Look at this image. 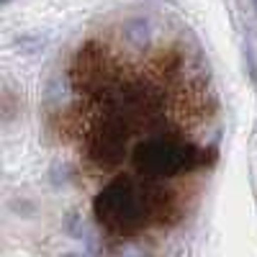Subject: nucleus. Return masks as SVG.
Wrapping results in <instances>:
<instances>
[{"instance_id": "obj_1", "label": "nucleus", "mask_w": 257, "mask_h": 257, "mask_svg": "<svg viewBox=\"0 0 257 257\" xmlns=\"http://www.w3.org/2000/svg\"><path fill=\"white\" fill-rule=\"evenodd\" d=\"M167 201V193L149 188L132 175H118L93 198V216L111 234H134L155 219H165Z\"/></svg>"}, {"instance_id": "obj_2", "label": "nucleus", "mask_w": 257, "mask_h": 257, "mask_svg": "<svg viewBox=\"0 0 257 257\" xmlns=\"http://www.w3.org/2000/svg\"><path fill=\"white\" fill-rule=\"evenodd\" d=\"M203 162H206L203 149H198L196 144H190L180 137H167V134H157L139 142L132 152L134 170L142 178H152V180L193 173Z\"/></svg>"}, {"instance_id": "obj_3", "label": "nucleus", "mask_w": 257, "mask_h": 257, "mask_svg": "<svg viewBox=\"0 0 257 257\" xmlns=\"http://www.w3.org/2000/svg\"><path fill=\"white\" fill-rule=\"evenodd\" d=\"M123 39L134 49L144 52L149 47V41H152V24H149L147 18H132V21H126V24H123Z\"/></svg>"}, {"instance_id": "obj_4", "label": "nucleus", "mask_w": 257, "mask_h": 257, "mask_svg": "<svg viewBox=\"0 0 257 257\" xmlns=\"http://www.w3.org/2000/svg\"><path fill=\"white\" fill-rule=\"evenodd\" d=\"M244 70H247L249 80L257 82V57H254V49L249 41H244Z\"/></svg>"}, {"instance_id": "obj_5", "label": "nucleus", "mask_w": 257, "mask_h": 257, "mask_svg": "<svg viewBox=\"0 0 257 257\" xmlns=\"http://www.w3.org/2000/svg\"><path fill=\"white\" fill-rule=\"evenodd\" d=\"M11 3H13V0H0V6H3V8H6V6H11Z\"/></svg>"}, {"instance_id": "obj_6", "label": "nucleus", "mask_w": 257, "mask_h": 257, "mask_svg": "<svg viewBox=\"0 0 257 257\" xmlns=\"http://www.w3.org/2000/svg\"><path fill=\"white\" fill-rule=\"evenodd\" d=\"M252 8H254V13H257V0H252Z\"/></svg>"}]
</instances>
